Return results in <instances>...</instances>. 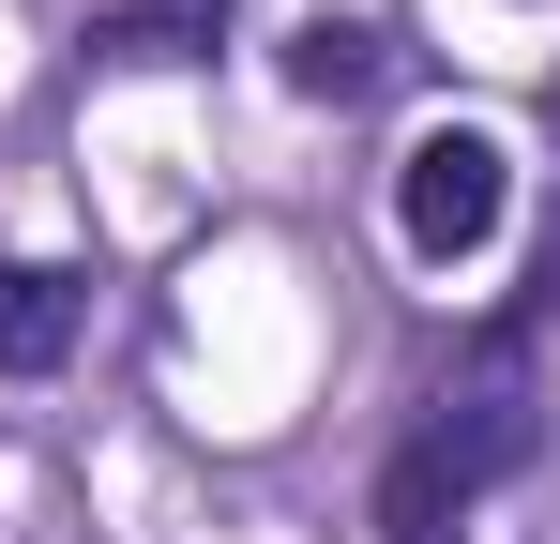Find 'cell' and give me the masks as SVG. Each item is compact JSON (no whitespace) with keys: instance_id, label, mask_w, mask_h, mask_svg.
Segmentation results:
<instances>
[{"instance_id":"1","label":"cell","mask_w":560,"mask_h":544,"mask_svg":"<svg viewBox=\"0 0 560 544\" xmlns=\"http://www.w3.org/2000/svg\"><path fill=\"white\" fill-rule=\"evenodd\" d=\"M530 439H546V409H530L515 363H485L469 393H440V409L394 439V469H378V544H455L469 515L530 469Z\"/></svg>"},{"instance_id":"2","label":"cell","mask_w":560,"mask_h":544,"mask_svg":"<svg viewBox=\"0 0 560 544\" xmlns=\"http://www.w3.org/2000/svg\"><path fill=\"white\" fill-rule=\"evenodd\" d=\"M500 212H515V152L485 137V121H424L409 152H394V243L424 272H455L500 243Z\"/></svg>"},{"instance_id":"3","label":"cell","mask_w":560,"mask_h":544,"mask_svg":"<svg viewBox=\"0 0 560 544\" xmlns=\"http://www.w3.org/2000/svg\"><path fill=\"white\" fill-rule=\"evenodd\" d=\"M92 333V272L77 258H0V378H61Z\"/></svg>"},{"instance_id":"4","label":"cell","mask_w":560,"mask_h":544,"mask_svg":"<svg viewBox=\"0 0 560 544\" xmlns=\"http://www.w3.org/2000/svg\"><path fill=\"white\" fill-rule=\"evenodd\" d=\"M378 61H394V46H378V15H303V31L273 46V76L303 91V106H364Z\"/></svg>"},{"instance_id":"5","label":"cell","mask_w":560,"mask_h":544,"mask_svg":"<svg viewBox=\"0 0 560 544\" xmlns=\"http://www.w3.org/2000/svg\"><path fill=\"white\" fill-rule=\"evenodd\" d=\"M228 0H106L92 15V61H212Z\"/></svg>"}]
</instances>
